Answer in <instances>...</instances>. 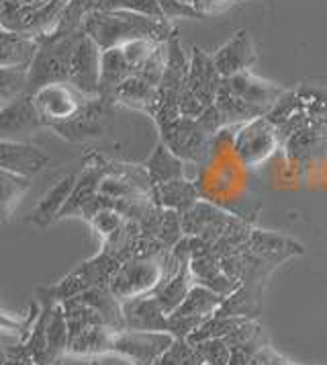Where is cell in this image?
I'll return each mask as SVG.
<instances>
[{
  "label": "cell",
  "instance_id": "cell-1",
  "mask_svg": "<svg viewBox=\"0 0 327 365\" xmlns=\"http://www.w3.org/2000/svg\"><path fill=\"white\" fill-rule=\"evenodd\" d=\"M84 34L92 37L100 50H111L137 39H151L158 43H166L176 35V27L170 21L144 17L131 13L127 9H117V11L95 9L84 19Z\"/></svg>",
  "mask_w": 327,
  "mask_h": 365
},
{
  "label": "cell",
  "instance_id": "cell-2",
  "mask_svg": "<svg viewBox=\"0 0 327 365\" xmlns=\"http://www.w3.org/2000/svg\"><path fill=\"white\" fill-rule=\"evenodd\" d=\"M170 250L154 257H133L121 263L109 282V289L121 302L151 294L168 275Z\"/></svg>",
  "mask_w": 327,
  "mask_h": 365
},
{
  "label": "cell",
  "instance_id": "cell-3",
  "mask_svg": "<svg viewBox=\"0 0 327 365\" xmlns=\"http://www.w3.org/2000/svg\"><path fill=\"white\" fill-rule=\"evenodd\" d=\"M162 142L188 165H203L211 158L217 133H213L200 117L188 119L180 117L178 121L170 123L160 130Z\"/></svg>",
  "mask_w": 327,
  "mask_h": 365
},
{
  "label": "cell",
  "instance_id": "cell-4",
  "mask_svg": "<svg viewBox=\"0 0 327 365\" xmlns=\"http://www.w3.org/2000/svg\"><path fill=\"white\" fill-rule=\"evenodd\" d=\"M33 99L45 128L55 130L60 125L74 121L92 97L82 95L80 91L74 88L70 83H53L35 91Z\"/></svg>",
  "mask_w": 327,
  "mask_h": 365
},
{
  "label": "cell",
  "instance_id": "cell-5",
  "mask_svg": "<svg viewBox=\"0 0 327 365\" xmlns=\"http://www.w3.org/2000/svg\"><path fill=\"white\" fill-rule=\"evenodd\" d=\"M280 132L268 117H258L237 128L233 138V150L240 163L247 168L264 165L280 148Z\"/></svg>",
  "mask_w": 327,
  "mask_h": 365
},
{
  "label": "cell",
  "instance_id": "cell-6",
  "mask_svg": "<svg viewBox=\"0 0 327 365\" xmlns=\"http://www.w3.org/2000/svg\"><path fill=\"white\" fill-rule=\"evenodd\" d=\"M174 334L170 332H144V331H114L111 339L109 355H117L131 365H154L166 349L174 343Z\"/></svg>",
  "mask_w": 327,
  "mask_h": 365
},
{
  "label": "cell",
  "instance_id": "cell-7",
  "mask_svg": "<svg viewBox=\"0 0 327 365\" xmlns=\"http://www.w3.org/2000/svg\"><path fill=\"white\" fill-rule=\"evenodd\" d=\"M100 58L102 50L97 41L82 34L70 56L68 83L86 97H98L100 93Z\"/></svg>",
  "mask_w": 327,
  "mask_h": 365
},
{
  "label": "cell",
  "instance_id": "cell-8",
  "mask_svg": "<svg viewBox=\"0 0 327 365\" xmlns=\"http://www.w3.org/2000/svg\"><path fill=\"white\" fill-rule=\"evenodd\" d=\"M41 128H45V123L31 93H23L0 107V140L27 142V138Z\"/></svg>",
  "mask_w": 327,
  "mask_h": 365
},
{
  "label": "cell",
  "instance_id": "cell-9",
  "mask_svg": "<svg viewBox=\"0 0 327 365\" xmlns=\"http://www.w3.org/2000/svg\"><path fill=\"white\" fill-rule=\"evenodd\" d=\"M237 222H240L237 217L223 212L221 207L213 205L209 201L198 200L186 214H182V230L184 236L203 238L213 247Z\"/></svg>",
  "mask_w": 327,
  "mask_h": 365
},
{
  "label": "cell",
  "instance_id": "cell-10",
  "mask_svg": "<svg viewBox=\"0 0 327 365\" xmlns=\"http://www.w3.org/2000/svg\"><path fill=\"white\" fill-rule=\"evenodd\" d=\"M223 86L235 97L252 105L254 109H258L262 115H268L286 93L282 86L270 83V81H264L260 76H256L252 70L223 78Z\"/></svg>",
  "mask_w": 327,
  "mask_h": 365
},
{
  "label": "cell",
  "instance_id": "cell-11",
  "mask_svg": "<svg viewBox=\"0 0 327 365\" xmlns=\"http://www.w3.org/2000/svg\"><path fill=\"white\" fill-rule=\"evenodd\" d=\"M221 84H223V76L219 74V70L213 62V53H207L200 48H193L186 88L203 103L205 109H209L217 101Z\"/></svg>",
  "mask_w": 327,
  "mask_h": 365
},
{
  "label": "cell",
  "instance_id": "cell-12",
  "mask_svg": "<svg viewBox=\"0 0 327 365\" xmlns=\"http://www.w3.org/2000/svg\"><path fill=\"white\" fill-rule=\"evenodd\" d=\"M256 58H258V53H256L254 39L244 29L235 31L219 50L213 53V62L223 78L252 70V66L256 64Z\"/></svg>",
  "mask_w": 327,
  "mask_h": 365
},
{
  "label": "cell",
  "instance_id": "cell-13",
  "mask_svg": "<svg viewBox=\"0 0 327 365\" xmlns=\"http://www.w3.org/2000/svg\"><path fill=\"white\" fill-rule=\"evenodd\" d=\"M121 304H123L125 329L144 332H170V316L166 314L162 304L154 294L125 299Z\"/></svg>",
  "mask_w": 327,
  "mask_h": 365
},
{
  "label": "cell",
  "instance_id": "cell-14",
  "mask_svg": "<svg viewBox=\"0 0 327 365\" xmlns=\"http://www.w3.org/2000/svg\"><path fill=\"white\" fill-rule=\"evenodd\" d=\"M49 163V154L29 142L0 140V168L25 179L37 177Z\"/></svg>",
  "mask_w": 327,
  "mask_h": 365
},
{
  "label": "cell",
  "instance_id": "cell-15",
  "mask_svg": "<svg viewBox=\"0 0 327 365\" xmlns=\"http://www.w3.org/2000/svg\"><path fill=\"white\" fill-rule=\"evenodd\" d=\"M76 181H78V175L76 173H65V175H62L43 193V197L39 200L37 207L33 210L29 222L35 224V226H39V228H45V226H51L53 222L62 220V212H64V207L68 205V201H70V195H72V191L76 187Z\"/></svg>",
  "mask_w": 327,
  "mask_h": 365
},
{
  "label": "cell",
  "instance_id": "cell-16",
  "mask_svg": "<svg viewBox=\"0 0 327 365\" xmlns=\"http://www.w3.org/2000/svg\"><path fill=\"white\" fill-rule=\"evenodd\" d=\"M39 51V41L35 37L9 31L0 25V68L27 70Z\"/></svg>",
  "mask_w": 327,
  "mask_h": 365
},
{
  "label": "cell",
  "instance_id": "cell-17",
  "mask_svg": "<svg viewBox=\"0 0 327 365\" xmlns=\"http://www.w3.org/2000/svg\"><path fill=\"white\" fill-rule=\"evenodd\" d=\"M186 166H188V163L176 156L172 150L164 144L162 140L154 148V152L149 154V158L144 163V168L147 170V177H149L154 187L164 185V182L178 181V179H188L186 177Z\"/></svg>",
  "mask_w": 327,
  "mask_h": 365
},
{
  "label": "cell",
  "instance_id": "cell-18",
  "mask_svg": "<svg viewBox=\"0 0 327 365\" xmlns=\"http://www.w3.org/2000/svg\"><path fill=\"white\" fill-rule=\"evenodd\" d=\"M133 74H135V70L131 68L121 48L102 50V58H100V93H98V97L113 103L114 91L127 78H131Z\"/></svg>",
  "mask_w": 327,
  "mask_h": 365
},
{
  "label": "cell",
  "instance_id": "cell-19",
  "mask_svg": "<svg viewBox=\"0 0 327 365\" xmlns=\"http://www.w3.org/2000/svg\"><path fill=\"white\" fill-rule=\"evenodd\" d=\"M200 200L198 189L191 179H178V181L164 182L154 187V201L164 210L178 212L180 216L186 214L196 201Z\"/></svg>",
  "mask_w": 327,
  "mask_h": 365
},
{
  "label": "cell",
  "instance_id": "cell-20",
  "mask_svg": "<svg viewBox=\"0 0 327 365\" xmlns=\"http://www.w3.org/2000/svg\"><path fill=\"white\" fill-rule=\"evenodd\" d=\"M113 329L109 327H86L80 332L70 336L68 345V355L74 357H92L97 359L100 355H109L111 339H113Z\"/></svg>",
  "mask_w": 327,
  "mask_h": 365
},
{
  "label": "cell",
  "instance_id": "cell-21",
  "mask_svg": "<svg viewBox=\"0 0 327 365\" xmlns=\"http://www.w3.org/2000/svg\"><path fill=\"white\" fill-rule=\"evenodd\" d=\"M225 296L213 292L211 287L195 283L191 292L186 294L184 302L170 316H198V318H211L223 306Z\"/></svg>",
  "mask_w": 327,
  "mask_h": 365
},
{
  "label": "cell",
  "instance_id": "cell-22",
  "mask_svg": "<svg viewBox=\"0 0 327 365\" xmlns=\"http://www.w3.org/2000/svg\"><path fill=\"white\" fill-rule=\"evenodd\" d=\"M70 345V327L65 318L62 302H55L48 320V365H55L62 361V357L68 355Z\"/></svg>",
  "mask_w": 327,
  "mask_h": 365
},
{
  "label": "cell",
  "instance_id": "cell-23",
  "mask_svg": "<svg viewBox=\"0 0 327 365\" xmlns=\"http://www.w3.org/2000/svg\"><path fill=\"white\" fill-rule=\"evenodd\" d=\"M33 179H25L0 168V222H9L15 214L16 205L31 189Z\"/></svg>",
  "mask_w": 327,
  "mask_h": 365
},
{
  "label": "cell",
  "instance_id": "cell-24",
  "mask_svg": "<svg viewBox=\"0 0 327 365\" xmlns=\"http://www.w3.org/2000/svg\"><path fill=\"white\" fill-rule=\"evenodd\" d=\"M196 349L186 339H174V343L164 351L154 365H200Z\"/></svg>",
  "mask_w": 327,
  "mask_h": 365
},
{
  "label": "cell",
  "instance_id": "cell-25",
  "mask_svg": "<svg viewBox=\"0 0 327 365\" xmlns=\"http://www.w3.org/2000/svg\"><path fill=\"white\" fill-rule=\"evenodd\" d=\"M125 222H127V217L123 216V214H119L117 210H113V207H102L100 212H97L95 216L90 217L88 224L102 238V242H107L111 236H114V234L123 228Z\"/></svg>",
  "mask_w": 327,
  "mask_h": 365
},
{
  "label": "cell",
  "instance_id": "cell-26",
  "mask_svg": "<svg viewBox=\"0 0 327 365\" xmlns=\"http://www.w3.org/2000/svg\"><path fill=\"white\" fill-rule=\"evenodd\" d=\"M200 357V361L207 365H229L231 347L225 339H207L193 345Z\"/></svg>",
  "mask_w": 327,
  "mask_h": 365
},
{
  "label": "cell",
  "instance_id": "cell-27",
  "mask_svg": "<svg viewBox=\"0 0 327 365\" xmlns=\"http://www.w3.org/2000/svg\"><path fill=\"white\" fill-rule=\"evenodd\" d=\"M158 46H160V43H158V41H151V39H137V41H129V43L121 46V50L125 53V58H127V62L131 64V68L137 70V68L141 66L147 58L156 51Z\"/></svg>",
  "mask_w": 327,
  "mask_h": 365
},
{
  "label": "cell",
  "instance_id": "cell-28",
  "mask_svg": "<svg viewBox=\"0 0 327 365\" xmlns=\"http://www.w3.org/2000/svg\"><path fill=\"white\" fill-rule=\"evenodd\" d=\"M164 19L174 23L178 19H205V15L196 9L195 4H186L182 0H160Z\"/></svg>",
  "mask_w": 327,
  "mask_h": 365
},
{
  "label": "cell",
  "instance_id": "cell-29",
  "mask_svg": "<svg viewBox=\"0 0 327 365\" xmlns=\"http://www.w3.org/2000/svg\"><path fill=\"white\" fill-rule=\"evenodd\" d=\"M125 9H127V11H131V13L144 15V17L166 21V19H164L162 6H160V0H131Z\"/></svg>",
  "mask_w": 327,
  "mask_h": 365
},
{
  "label": "cell",
  "instance_id": "cell-30",
  "mask_svg": "<svg viewBox=\"0 0 327 365\" xmlns=\"http://www.w3.org/2000/svg\"><path fill=\"white\" fill-rule=\"evenodd\" d=\"M235 0H198V4H196V9L207 17V15H211L215 11H221V9H225L229 4H233Z\"/></svg>",
  "mask_w": 327,
  "mask_h": 365
},
{
  "label": "cell",
  "instance_id": "cell-31",
  "mask_svg": "<svg viewBox=\"0 0 327 365\" xmlns=\"http://www.w3.org/2000/svg\"><path fill=\"white\" fill-rule=\"evenodd\" d=\"M131 0H97V9L100 11H117V9H125Z\"/></svg>",
  "mask_w": 327,
  "mask_h": 365
},
{
  "label": "cell",
  "instance_id": "cell-32",
  "mask_svg": "<svg viewBox=\"0 0 327 365\" xmlns=\"http://www.w3.org/2000/svg\"><path fill=\"white\" fill-rule=\"evenodd\" d=\"M272 365H293L291 361H286L284 357H280V355H277L274 353V359H272Z\"/></svg>",
  "mask_w": 327,
  "mask_h": 365
},
{
  "label": "cell",
  "instance_id": "cell-33",
  "mask_svg": "<svg viewBox=\"0 0 327 365\" xmlns=\"http://www.w3.org/2000/svg\"><path fill=\"white\" fill-rule=\"evenodd\" d=\"M9 364V355H6V351L2 349V345H0V365H6Z\"/></svg>",
  "mask_w": 327,
  "mask_h": 365
},
{
  "label": "cell",
  "instance_id": "cell-34",
  "mask_svg": "<svg viewBox=\"0 0 327 365\" xmlns=\"http://www.w3.org/2000/svg\"><path fill=\"white\" fill-rule=\"evenodd\" d=\"M2 9H4V0H0V15H2Z\"/></svg>",
  "mask_w": 327,
  "mask_h": 365
},
{
  "label": "cell",
  "instance_id": "cell-35",
  "mask_svg": "<svg viewBox=\"0 0 327 365\" xmlns=\"http://www.w3.org/2000/svg\"><path fill=\"white\" fill-rule=\"evenodd\" d=\"M90 365H98V359H92V361H90Z\"/></svg>",
  "mask_w": 327,
  "mask_h": 365
},
{
  "label": "cell",
  "instance_id": "cell-36",
  "mask_svg": "<svg viewBox=\"0 0 327 365\" xmlns=\"http://www.w3.org/2000/svg\"><path fill=\"white\" fill-rule=\"evenodd\" d=\"M182 2H186V4H193V0H182Z\"/></svg>",
  "mask_w": 327,
  "mask_h": 365
},
{
  "label": "cell",
  "instance_id": "cell-37",
  "mask_svg": "<svg viewBox=\"0 0 327 365\" xmlns=\"http://www.w3.org/2000/svg\"><path fill=\"white\" fill-rule=\"evenodd\" d=\"M193 4H195V6H196V4H198V0H193Z\"/></svg>",
  "mask_w": 327,
  "mask_h": 365
}]
</instances>
